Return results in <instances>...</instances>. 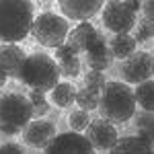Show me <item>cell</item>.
<instances>
[{
  "label": "cell",
  "mask_w": 154,
  "mask_h": 154,
  "mask_svg": "<svg viewBox=\"0 0 154 154\" xmlns=\"http://www.w3.org/2000/svg\"><path fill=\"white\" fill-rule=\"evenodd\" d=\"M35 19L29 0H0V43H19L27 39Z\"/></svg>",
  "instance_id": "cell-1"
},
{
  "label": "cell",
  "mask_w": 154,
  "mask_h": 154,
  "mask_svg": "<svg viewBox=\"0 0 154 154\" xmlns=\"http://www.w3.org/2000/svg\"><path fill=\"white\" fill-rule=\"evenodd\" d=\"M97 109L101 113V119L109 121L111 125L130 121L136 113L134 88L125 82H119V80H107L103 91L99 93Z\"/></svg>",
  "instance_id": "cell-2"
},
{
  "label": "cell",
  "mask_w": 154,
  "mask_h": 154,
  "mask_svg": "<svg viewBox=\"0 0 154 154\" xmlns=\"http://www.w3.org/2000/svg\"><path fill=\"white\" fill-rule=\"evenodd\" d=\"M17 80H21L31 91H39V93L45 95L48 91H51L60 82L58 64L45 51L29 54L25 58L23 66H21V72H19V78Z\"/></svg>",
  "instance_id": "cell-3"
},
{
  "label": "cell",
  "mask_w": 154,
  "mask_h": 154,
  "mask_svg": "<svg viewBox=\"0 0 154 154\" xmlns=\"http://www.w3.org/2000/svg\"><path fill=\"white\" fill-rule=\"evenodd\" d=\"M33 121V107L27 95L4 93L0 97V134L17 136Z\"/></svg>",
  "instance_id": "cell-4"
},
{
  "label": "cell",
  "mask_w": 154,
  "mask_h": 154,
  "mask_svg": "<svg viewBox=\"0 0 154 154\" xmlns=\"http://www.w3.org/2000/svg\"><path fill=\"white\" fill-rule=\"evenodd\" d=\"M142 2L138 0H113L101 8V21L111 33H130L136 27V17L140 12Z\"/></svg>",
  "instance_id": "cell-5"
},
{
  "label": "cell",
  "mask_w": 154,
  "mask_h": 154,
  "mask_svg": "<svg viewBox=\"0 0 154 154\" xmlns=\"http://www.w3.org/2000/svg\"><path fill=\"white\" fill-rule=\"evenodd\" d=\"M68 21L64 17H60L58 12L45 11L37 14L33 19V27H31V35L35 37V41L43 48H60L64 45L66 37H68Z\"/></svg>",
  "instance_id": "cell-6"
},
{
  "label": "cell",
  "mask_w": 154,
  "mask_h": 154,
  "mask_svg": "<svg viewBox=\"0 0 154 154\" xmlns=\"http://www.w3.org/2000/svg\"><path fill=\"white\" fill-rule=\"evenodd\" d=\"M152 54L150 51H134L121 64V76L125 84H140L152 80Z\"/></svg>",
  "instance_id": "cell-7"
},
{
  "label": "cell",
  "mask_w": 154,
  "mask_h": 154,
  "mask_svg": "<svg viewBox=\"0 0 154 154\" xmlns=\"http://www.w3.org/2000/svg\"><path fill=\"white\" fill-rule=\"evenodd\" d=\"M43 154H97V150L91 146V142L82 134L64 131V134H58L45 146Z\"/></svg>",
  "instance_id": "cell-8"
},
{
  "label": "cell",
  "mask_w": 154,
  "mask_h": 154,
  "mask_svg": "<svg viewBox=\"0 0 154 154\" xmlns=\"http://www.w3.org/2000/svg\"><path fill=\"white\" fill-rule=\"evenodd\" d=\"M84 131H86L84 138L91 142V146L95 150H111L113 144L119 140L115 125H111L105 119H93Z\"/></svg>",
  "instance_id": "cell-9"
},
{
  "label": "cell",
  "mask_w": 154,
  "mask_h": 154,
  "mask_svg": "<svg viewBox=\"0 0 154 154\" xmlns=\"http://www.w3.org/2000/svg\"><path fill=\"white\" fill-rule=\"evenodd\" d=\"M21 134H23V140L27 146H31V148H45L58 136V130L48 119H33V121L27 123V128Z\"/></svg>",
  "instance_id": "cell-10"
},
{
  "label": "cell",
  "mask_w": 154,
  "mask_h": 154,
  "mask_svg": "<svg viewBox=\"0 0 154 154\" xmlns=\"http://www.w3.org/2000/svg\"><path fill=\"white\" fill-rule=\"evenodd\" d=\"M103 8L101 0H62L60 2V11L64 14V19L68 17L72 21H80L88 23L93 17H97Z\"/></svg>",
  "instance_id": "cell-11"
},
{
  "label": "cell",
  "mask_w": 154,
  "mask_h": 154,
  "mask_svg": "<svg viewBox=\"0 0 154 154\" xmlns=\"http://www.w3.org/2000/svg\"><path fill=\"white\" fill-rule=\"evenodd\" d=\"M27 54L14 43H0V72L6 78H19Z\"/></svg>",
  "instance_id": "cell-12"
},
{
  "label": "cell",
  "mask_w": 154,
  "mask_h": 154,
  "mask_svg": "<svg viewBox=\"0 0 154 154\" xmlns=\"http://www.w3.org/2000/svg\"><path fill=\"white\" fill-rule=\"evenodd\" d=\"M97 35H99V31L93 27V23H80L68 31V37H66L64 43L70 48L74 56H78V54H84L88 49V45L95 41Z\"/></svg>",
  "instance_id": "cell-13"
},
{
  "label": "cell",
  "mask_w": 154,
  "mask_h": 154,
  "mask_svg": "<svg viewBox=\"0 0 154 154\" xmlns=\"http://www.w3.org/2000/svg\"><path fill=\"white\" fill-rule=\"evenodd\" d=\"M84 56H86V64L91 66V70L95 72H105L109 66H111V51L107 48V39L101 33L95 37V41L88 45V49L84 51Z\"/></svg>",
  "instance_id": "cell-14"
},
{
  "label": "cell",
  "mask_w": 154,
  "mask_h": 154,
  "mask_svg": "<svg viewBox=\"0 0 154 154\" xmlns=\"http://www.w3.org/2000/svg\"><path fill=\"white\" fill-rule=\"evenodd\" d=\"M109 154H152V142L140 136H125L113 144Z\"/></svg>",
  "instance_id": "cell-15"
},
{
  "label": "cell",
  "mask_w": 154,
  "mask_h": 154,
  "mask_svg": "<svg viewBox=\"0 0 154 154\" xmlns=\"http://www.w3.org/2000/svg\"><path fill=\"white\" fill-rule=\"evenodd\" d=\"M136 41L130 33H119V35H113L111 41H109V51H111V58H117V60H125L130 58L131 54L136 51Z\"/></svg>",
  "instance_id": "cell-16"
},
{
  "label": "cell",
  "mask_w": 154,
  "mask_h": 154,
  "mask_svg": "<svg viewBox=\"0 0 154 154\" xmlns=\"http://www.w3.org/2000/svg\"><path fill=\"white\" fill-rule=\"evenodd\" d=\"M51 103L60 109H68V107L74 105V97H76V88L72 86L70 82H58L51 91Z\"/></svg>",
  "instance_id": "cell-17"
},
{
  "label": "cell",
  "mask_w": 154,
  "mask_h": 154,
  "mask_svg": "<svg viewBox=\"0 0 154 154\" xmlns=\"http://www.w3.org/2000/svg\"><path fill=\"white\" fill-rule=\"evenodd\" d=\"M152 91H154L152 80L136 84V88H134V99H136V105L142 107V111H150V113H152V107H154Z\"/></svg>",
  "instance_id": "cell-18"
},
{
  "label": "cell",
  "mask_w": 154,
  "mask_h": 154,
  "mask_svg": "<svg viewBox=\"0 0 154 154\" xmlns=\"http://www.w3.org/2000/svg\"><path fill=\"white\" fill-rule=\"evenodd\" d=\"M152 113L150 111H136L134 113V123H136V130H138V136L144 138V140H148V142H152Z\"/></svg>",
  "instance_id": "cell-19"
},
{
  "label": "cell",
  "mask_w": 154,
  "mask_h": 154,
  "mask_svg": "<svg viewBox=\"0 0 154 154\" xmlns=\"http://www.w3.org/2000/svg\"><path fill=\"white\" fill-rule=\"evenodd\" d=\"M74 103L78 105V109L91 113V111H95L97 105H99V93L91 91V88H80V91H76Z\"/></svg>",
  "instance_id": "cell-20"
},
{
  "label": "cell",
  "mask_w": 154,
  "mask_h": 154,
  "mask_svg": "<svg viewBox=\"0 0 154 154\" xmlns=\"http://www.w3.org/2000/svg\"><path fill=\"white\" fill-rule=\"evenodd\" d=\"M27 99H29V103L33 107V119H39L43 117V115H48L49 111V101L45 99L43 93H39V91H29L27 93Z\"/></svg>",
  "instance_id": "cell-21"
},
{
  "label": "cell",
  "mask_w": 154,
  "mask_h": 154,
  "mask_svg": "<svg viewBox=\"0 0 154 154\" xmlns=\"http://www.w3.org/2000/svg\"><path fill=\"white\" fill-rule=\"evenodd\" d=\"M93 119H91V115L86 113V111H82V109H74L70 115H68V123H70V130L76 131V134H80V131H84L86 128H88V123H91Z\"/></svg>",
  "instance_id": "cell-22"
},
{
  "label": "cell",
  "mask_w": 154,
  "mask_h": 154,
  "mask_svg": "<svg viewBox=\"0 0 154 154\" xmlns=\"http://www.w3.org/2000/svg\"><path fill=\"white\" fill-rule=\"evenodd\" d=\"M105 84H107V78H105L103 72L88 70L84 74V88H91V91H95V93H101Z\"/></svg>",
  "instance_id": "cell-23"
},
{
  "label": "cell",
  "mask_w": 154,
  "mask_h": 154,
  "mask_svg": "<svg viewBox=\"0 0 154 154\" xmlns=\"http://www.w3.org/2000/svg\"><path fill=\"white\" fill-rule=\"evenodd\" d=\"M58 72H60V76H64V78H76L80 74V60H78V56L66 60V62H60Z\"/></svg>",
  "instance_id": "cell-24"
},
{
  "label": "cell",
  "mask_w": 154,
  "mask_h": 154,
  "mask_svg": "<svg viewBox=\"0 0 154 154\" xmlns=\"http://www.w3.org/2000/svg\"><path fill=\"white\" fill-rule=\"evenodd\" d=\"M152 33H154L152 23L142 21V23L138 25V29H136V35H131V37H134L136 43H144V41H150V39H152Z\"/></svg>",
  "instance_id": "cell-25"
},
{
  "label": "cell",
  "mask_w": 154,
  "mask_h": 154,
  "mask_svg": "<svg viewBox=\"0 0 154 154\" xmlns=\"http://www.w3.org/2000/svg\"><path fill=\"white\" fill-rule=\"evenodd\" d=\"M74 58V54L70 51V48L64 43V45H60V48H56V51H54V60H56V64H60V62H66V60Z\"/></svg>",
  "instance_id": "cell-26"
},
{
  "label": "cell",
  "mask_w": 154,
  "mask_h": 154,
  "mask_svg": "<svg viewBox=\"0 0 154 154\" xmlns=\"http://www.w3.org/2000/svg\"><path fill=\"white\" fill-rule=\"evenodd\" d=\"M0 154H25V150L21 148V144L6 142V144L0 146Z\"/></svg>",
  "instance_id": "cell-27"
},
{
  "label": "cell",
  "mask_w": 154,
  "mask_h": 154,
  "mask_svg": "<svg viewBox=\"0 0 154 154\" xmlns=\"http://www.w3.org/2000/svg\"><path fill=\"white\" fill-rule=\"evenodd\" d=\"M140 11L144 12V21L146 23H152V0H146V2H142V6H140Z\"/></svg>",
  "instance_id": "cell-28"
},
{
  "label": "cell",
  "mask_w": 154,
  "mask_h": 154,
  "mask_svg": "<svg viewBox=\"0 0 154 154\" xmlns=\"http://www.w3.org/2000/svg\"><path fill=\"white\" fill-rule=\"evenodd\" d=\"M6 82H8V78H6V76H4V74L0 72V88H2V86H4Z\"/></svg>",
  "instance_id": "cell-29"
}]
</instances>
